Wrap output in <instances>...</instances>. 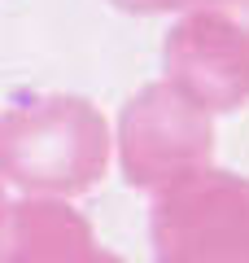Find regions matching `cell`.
I'll use <instances>...</instances> for the list:
<instances>
[{"label":"cell","instance_id":"obj_1","mask_svg":"<svg viewBox=\"0 0 249 263\" xmlns=\"http://www.w3.org/2000/svg\"><path fill=\"white\" fill-rule=\"evenodd\" d=\"M110 123L83 97H22L0 110V180L27 197H79L110 171Z\"/></svg>","mask_w":249,"mask_h":263},{"label":"cell","instance_id":"obj_2","mask_svg":"<svg viewBox=\"0 0 249 263\" xmlns=\"http://www.w3.org/2000/svg\"><path fill=\"white\" fill-rule=\"evenodd\" d=\"M214 158V119L205 105L179 92L171 79L149 84L122 105L118 119V167L140 193H166L193 180Z\"/></svg>","mask_w":249,"mask_h":263},{"label":"cell","instance_id":"obj_3","mask_svg":"<svg viewBox=\"0 0 249 263\" xmlns=\"http://www.w3.org/2000/svg\"><path fill=\"white\" fill-rule=\"evenodd\" d=\"M149 263H249V180L205 167L153 197Z\"/></svg>","mask_w":249,"mask_h":263},{"label":"cell","instance_id":"obj_4","mask_svg":"<svg viewBox=\"0 0 249 263\" xmlns=\"http://www.w3.org/2000/svg\"><path fill=\"white\" fill-rule=\"evenodd\" d=\"M166 79L210 114L249 101V0H193L162 48Z\"/></svg>","mask_w":249,"mask_h":263},{"label":"cell","instance_id":"obj_5","mask_svg":"<svg viewBox=\"0 0 249 263\" xmlns=\"http://www.w3.org/2000/svg\"><path fill=\"white\" fill-rule=\"evenodd\" d=\"M0 263H127L61 197H27L0 219Z\"/></svg>","mask_w":249,"mask_h":263},{"label":"cell","instance_id":"obj_6","mask_svg":"<svg viewBox=\"0 0 249 263\" xmlns=\"http://www.w3.org/2000/svg\"><path fill=\"white\" fill-rule=\"evenodd\" d=\"M114 9L122 13H140V18H149V13H171V9H188L193 0H110Z\"/></svg>","mask_w":249,"mask_h":263},{"label":"cell","instance_id":"obj_7","mask_svg":"<svg viewBox=\"0 0 249 263\" xmlns=\"http://www.w3.org/2000/svg\"><path fill=\"white\" fill-rule=\"evenodd\" d=\"M5 211H9V202H5V180H0V219H5Z\"/></svg>","mask_w":249,"mask_h":263}]
</instances>
